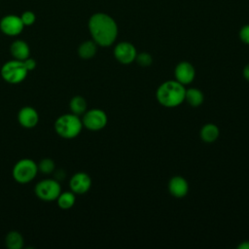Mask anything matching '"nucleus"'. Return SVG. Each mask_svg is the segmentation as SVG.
I'll list each match as a JSON object with an SVG mask.
<instances>
[{
  "instance_id": "nucleus-1",
  "label": "nucleus",
  "mask_w": 249,
  "mask_h": 249,
  "mask_svg": "<svg viewBox=\"0 0 249 249\" xmlns=\"http://www.w3.org/2000/svg\"><path fill=\"white\" fill-rule=\"evenodd\" d=\"M88 27L91 39L101 47L111 46L118 36V25L115 19L105 13H95L90 16Z\"/></svg>"
},
{
  "instance_id": "nucleus-2",
  "label": "nucleus",
  "mask_w": 249,
  "mask_h": 249,
  "mask_svg": "<svg viewBox=\"0 0 249 249\" xmlns=\"http://www.w3.org/2000/svg\"><path fill=\"white\" fill-rule=\"evenodd\" d=\"M186 89L177 81H167L161 84L157 90L158 101L165 107H175L185 99Z\"/></svg>"
},
{
  "instance_id": "nucleus-3",
  "label": "nucleus",
  "mask_w": 249,
  "mask_h": 249,
  "mask_svg": "<svg viewBox=\"0 0 249 249\" xmlns=\"http://www.w3.org/2000/svg\"><path fill=\"white\" fill-rule=\"evenodd\" d=\"M53 127L60 137L64 139H72L80 134L83 128V123L79 116L73 113H67L57 117L54 121Z\"/></svg>"
},
{
  "instance_id": "nucleus-4",
  "label": "nucleus",
  "mask_w": 249,
  "mask_h": 249,
  "mask_svg": "<svg viewBox=\"0 0 249 249\" xmlns=\"http://www.w3.org/2000/svg\"><path fill=\"white\" fill-rule=\"evenodd\" d=\"M39 172L38 164L31 159H21L18 160L12 169L14 180L19 184H27L34 180Z\"/></svg>"
},
{
  "instance_id": "nucleus-5",
  "label": "nucleus",
  "mask_w": 249,
  "mask_h": 249,
  "mask_svg": "<svg viewBox=\"0 0 249 249\" xmlns=\"http://www.w3.org/2000/svg\"><path fill=\"white\" fill-rule=\"evenodd\" d=\"M0 74L2 79L9 84H19L25 80L28 71L22 60L11 59L6 61L1 69Z\"/></svg>"
},
{
  "instance_id": "nucleus-6",
  "label": "nucleus",
  "mask_w": 249,
  "mask_h": 249,
  "mask_svg": "<svg viewBox=\"0 0 249 249\" xmlns=\"http://www.w3.org/2000/svg\"><path fill=\"white\" fill-rule=\"evenodd\" d=\"M34 193L43 201H53L61 193V186L56 179H44L35 185Z\"/></svg>"
},
{
  "instance_id": "nucleus-7",
  "label": "nucleus",
  "mask_w": 249,
  "mask_h": 249,
  "mask_svg": "<svg viewBox=\"0 0 249 249\" xmlns=\"http://www.w3.org/2000/svg\"><path fill=\"white\" fill-rule=\"evenodd\" d=\"M82 123L89 130H100L107 124V115L101 109H90L84 113Z\"/></svg>"
},
{
  "instance_id": "nucleus-8",
  "label": "nucleus",
  "mask_w": 249,
  "mask_h": 249,
  "mask_svg": "<svg viewBox=\"0 0 249 249\" xmlns=\"http://www.w3.org/2000/svg\"><path fill=\"white\" fill-rule=\"evenodd\" d=\"M23 28L24 25L19 16L9 14L0 19V30L7 36L16 37L23 31Z\"/></svg>"
},
{
  "instance_id": "nucleus-9",
  "label": "nucleus",
  "mask_w": 249,
  "mask_h": 249,
  "mask_svg": "<svg viewBox=\"0 0 249 249\" xmlns=\"http://www.w3.org/2000/svg\"><path fill=\"white\" fill-rule=\"evenodd\" d=\"M136 50L131 43L121 42L114 49V55L116 59L123 64H129L136 57Z\"/></svg>"
},
{
  "instance_id": "nucleus-10",
  "label": "nucleus",
  "mask_w": 249,
  "mask_h": 249,
  "mask_svg": "<svg viewBox=\"0 0 249 249\" xmlns=\"http://www.w3.org/2000/svg\"><path fill=\"white\" fill-rule=\"evenodd\" d=\"M18 122L24 128H33L39 123V114L31 106H23L18 113Z\"/></svg>"
},
{
  "instance_id": "nucleus-11",
  "label": "nucleus",
  "mask_w": 249,
  "mask_h": 249,
  "mask_svg": "<svg viewBox=\"0 0 249 249\" xmlns=\"http://www.w3.org/2000/svg\"><path fill=\"white\" fill-rule=\"evenodd\" d=\"M90 186H91V179L85 172L75 173L69 181L70 190L75 195L86 194L90 189Z\"/></svg>"
},
{
  "instance_id": "nucleus-12",
  "label": "nucleus",
  "mask_w": 249,
  "mask_h": 249,
  "mask_svg": "<svg viewBox=\"0 0 249 249\" xmlns=\"http://www.w3.org/2000/svg\"><path fill=\"white\" fill-rule=\"evenodd\" d=\"M175 77L177 82L182 85L190 84L195 78V69L193 65L187 61H182L177 64L175 68Z\"/></svg>"
},
{
  "instance_id": "nucleus-13",
  "label": "nucleus",
  "mask_w": 249,
  "mask_h": 249,
  "mask_svg": "<svg viewBox=\"0 0 249 249\" xmlns=\"http://www.w3.org/2000/svg\"><path fill=\"white\" fill-rule=\"evenodd\" d=\"M10 53L13 58L18 60H24L30 56V48L25 41L17 39L12 42L10 46Z\"/></svg>"
},
{
  "instance_id": "nucleus-14",
  "label": "nucleus",
  "mask_w": 249,
  "mask_h": 249,
  "mask_svg": "<svg viewBox=\"0 0 249 249\" xmlns=\"http://www.w3.org/2000/svg\"><path fill=\"white\" fill-rule=\"evenodd\" d=\"M169 192L172 196L176 197H183L187 195L189 186L187 181L180 176H175L170 179L168 184Z\"/></svg>"
},
{
  "instance_id": "nucleus-15",
  "label": "nucleus",
  "mask_w": 249,
  "mask_h": 249,
  "mask_svg": "<svg viewBox=\"0 0 249 249\" xmlns=\"http://www.w3.org/2000/svg\"><path fill=\"white\" fill-rule=\"evenodd\" d=\"M97 52V44L91 39L84 41L78 47V55L83 59H89L95 55Z\"/></svg>"
},
{
  "instance_id": "nucleus-16",
  "label": "nucleus",
  "mask_w": 249,
  "mask_h": 249,
  "mask_svg": "<svg viewBox=\"0 0 249 249\" xmlns=\"http://www.w3.org/2000/svg\"><path fill=\"white\" fill-rule=\"evenodd\" d=\"M5 244L9 249H21L24 245V238L20 232L11 231L6 234Z\"/></svg>"
},
{
  "instance_id": "nucleus-17",
  "label": "nucleus",
  "mask_w": 249,
  "mask_h": 249,
  "mask_svg": "<svg viewBox=\"0 0 249 249\" xmlns=\"http://www.w3.org/2000/svg\"><path fill=\"white\" fill-rule=\"evenodd\" d=\"M76 201V195L72 191L61 192L56 198V203L60 209L67 210L73 207Z\"/></svg>"
},
{
  "instance_id": "nucleus-18",
  "label": "nucleus",
  "mask_w": 249,
  "mask_h": 249,
  "mask_svg": "<svg viewBox=\"0 0 249 249\" xmlns=\"http://www.w3.org/2000/svg\"><path fill=\"white\" fill-rule=\"evenodd\" d=\"M69 108L71 113L77 116L84 115V113L87 111V101L83 96L76 95L71 98L69 102Z\"/></svg>"
},
{
  "instance_id": "nucleus-19",
  "label": "nucleus",
  "mask_w": 249,
  "mask_h": 249,
  "mask_svg": "<svg viewBox=\"0 0 249 249\" xmlns=\"http://www.w3.org/2000/svg\"><path fill=\"white\" fill-rule=\"evenodd\" d=\"M200 136L204 142H208V143L213 142L219 136V129L215 124H207L203 125V127L201 128Z\"/></svg>"
},
{
  "instance_id": "nucleus-20",
  "label": "nucleus",
  "mask_w": 249,
  "mask_h": 249,
  "mask_svg": "<svg viewBox=\"0 0 249 249\" xmlns=\"http://www.w3.org/2000/svg\"><path fill=\"white\" fill-rule=\"evenodd\" d=\"M185 99L188 101V103L190 105L196 107L202 103L203 94L200 90H198L196 89H189L188 90H186Z\"/></svg>"
},
{
  "instance_id": "nucleus-21",
  "label": "nucleus",
  "mask_w": 249,
  "mask_h": 249,
  "mask_svg": "<svg viewBox=\"0 0 249 249\" xmlns=\"http://www.w3.org/2000/svg\"><path fill=\"white\" fill-rule=\"evenodd\" d=\"M38 164V169L41 173L43 174H51L54 171L55 169V163L52 159L45 158L39 161Z\"/></svg>"
},
{
  "instance_id": "nucleus-22",
  "label": "nucleus",
  "mask_w": 249,
  "mask_h": 249,
  "mask_svg": "<svg viewBox=\"0 0 249 249\" xmlns=\"http://www.w3.org/2000/svg\"><path fill=\"white\" fill-rule=\"evenodd\" d=\"M19 17L24 26H30L36 21V15L32 11H24Z\"/></svg>"
},
{
  "instance_id": "nucleus-23",
  "label": "nucleus",
  "mask_w": 249,
  "mask_h": 249,
  "mask_svg": "<svg viewBox=\"0 0 249 249\" xmlns=\"http://www.w3.org/2000/svg\"><path fill=\"white\" fill-rule=\"evenodd\" d=\"M135 59H136L137 63L141 66H149L153 61L151 54L148 53H141L139 54H136Z\"/></svg>"
},
{
  "instance_id": "nucleus-24",
  "label": "nucleus",
  "mask_w": 249,
  "mask_h": 249,
  "mask_svg": "<svg viewBox=\"0 0 249 249\" xmlns=\"http://www.w3.org/2000/svg\"><path fill=\"white\" fill-rule=\"evenodd\" d=\"M239 38L244 43L249 45V24H245L239 31Z\"/></svg>"
},
{
  "instance_id": "nucleus-25",
  "label": "nucleus",
  "mask_w": 249,
  "mask_h": 249,
  "mask_svg": "<svg viewBox=\"0 0 249 249\" xmlns=\"http://www.w3.org/2000/svg\"><path fill=\"white\" fill-rule=\"evenodd\" d=\"M23 61V63H24V65H25V67H26V69H27V71L28 72H30V71H33L35 68H36V66H37V62H36V60L34 59V58H32V57H27L26 59H24V60H22Z\"/></svg>"
},
{
  "instance_id": "nucleus-26",
  "label": "nucleus",
  "mask_w": 249,
  "mask_h": 249,
  "mask_svg": "<svg viewBox=\"0 0 249 249\" xmlns=\"http://www.w3.org/2000/svg\"><path fill=\"white\" fill-rule=\"evenodd\" d=\"M243 76H244V78H245L247 81H249V64H247V65L244 67V69H243Z\"/></svg>"
},
{
  "instance_id": "nucleus-27",
  "label": "nucleus",
  "mask_w": 249,
  "mask_h": 249,
  "mask_svg": "<svg viewBox=\"0 0 249 249\" xmlns=\"http://www.w3.org/2000/svg\"><path fill=\"white\" fill-rule=\"evenodd\" d=\"M239 249H249V241H244L240 245H238Z\"/></svg>"
}]
</instances>
